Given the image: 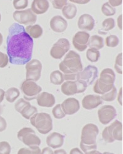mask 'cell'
Masks as SVG:
<instances>
[{
    "mask_svg": "<svg viewBox=\"0 0 123 154\" xmlns=\"http://www.w3.org/2000/svg\"><path fill=\"white\" fill-rule=\"evenodd\" d=\"M41 150L38 146H31L21 148L19 150L17 154H40Z\"/></svg>",
    "mask_w": 123,
    "mask_h": 154,
    "instance_id": "4dcf8cb0",
    "label": "cell"
},
{
    "mask_svg": "<svg viewBox=\"0 0 123 154\" xmlns=\"http://www.w3.org/2000/svg\"><path fill=\"white\" fill-rule=\"evenodd\" d=\"M30 119L31 125L34 126L40 134H47L53 129L52 118L47 113H37Z\"/></svg>",
    "mask_w": 123,
    "mask_h": 154,
    "instance_id": "5b68a950",
    "label": "cell"
},
{
    "mask_svg": "<svg viewBox=\"0 0 123 154\" xmlns=\"http://www.w3.org/2000/svg\"><path fill=\"white\" fill-rule=\"evenodd\" d=\"M103 154H115L113 153H111V152H105Z\"/></svg>",
    "mask_w": 123,
    "mask_h": 154,
    "instance_id": "9f6ffc18",
    "label": "cell"
},
{
    "mask_svg": "<svg viewBox=\"0 0 123 154\" xmlns=\"http://www.w3.org/2000/svg\"><path fill=\"white\" fill-rule=\"evenodd\" d=\"M37 113V109L36 107L32 106L30 103L26 105L20 112L21 115L27 119H30V118Z\"/></svg>",
    "mask_w": 123,
    "mask_h": 154,
    "instance_id": "4316f807",
    "label": "cell"
},
{
    "mask_svg": "<svg viewBox=\"0 0 123 154\" xmlns=\"http://www.w3.org/2000/svg\"><path fill=\"white\" fill-rule=\"evenodd\" d=\"M64 140V137L63 135L54 132L48 136L46 142L49 147L53 149H58L63 146Z\"/></svg>",
    "mask_w": 123,
    "mask_h": 154,
    "instance_id": "7402d4cb",
    "label": "cell"
},
{
    "mask_svg": "<svg viewBox=\"0 0 123 154\" xmlns=\"http://www.w3.org/2000/svg\"><path fill=\"white\" fill-rule=\"evenodd\" d=\"M13 18L19 24L30 26L34 24L37 19V15L31 9L16 11L13 13Z\"/></svg>",
    "mask_w": 123,
    "mask_h": 154,
    "instance_id": "9c48e42d",
    "label": "cell"
},
{
    "mask_svg": "<svg viewBox=\"0 0 123 154\" xmlns=\"http://www.w3.org/2000/svg\"><path fill=\"white\" fill-rule=\"evenodd\" d=\"M52 113L53 116L57 119H62L65 117L66 115L63 112V109L61 108V106L60 104H58L56 105L52 110Z\"/></svg>",
    "mask_w": 123,
    "mask_h": 154,
    "instance_id": "d590c367",
    "label": "cell"
},
{
    "mask_svg": "<svg viewBox=\"0 0 123 154\" xmlns=\"http://www.w3.org/2000/svg\"><path fill=\"white\" fill-rule=\"evenodd\" d=\"M25 29L29 35L32 38H38L43 35V29L39 24L27 26Z\"/></svg>",
    "mask_w": 123,
    "mask_h": 154,
    "instance_id": "cb8c5ba5",
    "label": "cell"
},
{
    "mask_svg": "<svg viewBox=\"0 0 123 154\" xmlns=\"http://www.w3.org/2000/svg\"><path fill=\"white\" fill-rule=\"evenodd\" d=\"M64 81L63 74L60 71H54L50 74V82L51 84L60 85H61Z\"/></svg>",
    "mask_w": 123,
    "mask_h": 154,
    "instance_id": "83f0119b",
    "label": "cell"
},
{
    "mask_svg": "<svg viewBox=\"0 0 123 154\" xmlns=\"http://www.w3.org/2000/svg\"><path fill=\"white\" fill-rule=\"evenodd\" d=\"M3 42V37L2 34L0 33V46L2 45Z\"/></svg>",
    "mask_w": 123,
    "mask_h": 154,
    "instance_id": "db71d44e",
    "label": "cell"
},
{
    "mask_svg": "<svg viewBox=\"0 0 123 154\" xmlns=\"http://www.w3.org/2000/svg\"><path fill=\"white\" fill-rule=\"evenodd\" d=\"M77 26L82 30L91 31L95 27V19L91 14H83L78 19Z\"/></svg>",
    "mask_w": 123,
    "mask_h": 154,
    "instance_id": "e0dca14e",
    "label": "cell"
},
{
    "mask_svg": "<svg viewBox=\"0 0 123 154\" xmlns=\"http://www.w3.org/2000/svg\"><path fill=\"white\" fill-rule=\"evenodd\" d=\"M87 85L84 82L75 80L67 81L61 84V92L65 95H74L76 94L84 92Z\"/></svg>",
    "mask_w": 123,
    "mask_h": 154,
    "instance_id": "52a82bcc",
    "label": "cell"
},
{
    "mask_svg": "<svg viewBox=\"0 0 123 154\" xmlns=\"http://www.w3.org/2000/svg\"><path fill=\"white\" fill-rule=\"evenodd\" d=\"M90 38V34L85 31L77 32L72 38V44L74 48L79 51H85L87 47Z\"/></svg>",
    "mask_w": 123,
    "mask_h": 154,
    "instance_id": "5bb4252c",
    "label": "cell"
},
{
    "mask_svg": "<svg viewBox=\"0 0 123 154\" xmlns=\"http://www.w3.org/2000/svg\"><path fill=\"white\" fill-rule=\"evenodd\" d=\"M98 133V128L94 124L88 123L83 127L80 147L84 152L85 153L97 149L96 140Z\"/></svg>",
    "mask_w": 123,
    "mask_h": 154,
    "instance_id": "7a4b0ae2",
    "label": "cell"
},
{
    "mask_svg": "<svg viewBox=\"0 0 123 154\" xmlns=\"http://www.w3.org/2000/svg\"><path fill=\"white\" fill-rule=\"evenodd\" d=\"M9 62V58L8 54L0 51V68H5Z\"/></svg>",
    "mask_w": 123,
    "mask_h": 154,
    "instance_id": "60d3db41",
    "label": "cell"
},
{
    "mask_svg": "<svg viewBox=\"0 0 123 154\" xmlns=\"http://www.w3.org/2000/svg\"><path fill=\"white\" fill-rule=\"evenodd\" d=\"M117 113L114 106L111 105H104L98 110V116L100 122L106 125L116 116Z\"/></svg>",
    "mask_w": 123,
    "mask_h": 154,
    "instance_id": "4fadbf2b",
    "label": "cell"
},
{
    "mask_svg": "<svg viewBox=\"0 0 123 154\" xmlns=\"http://www.w3.org/2000/svg\"><path fill=\"white\" fill-rule=\"evenodd\" d=\"M117 96V89L116 87L114 85L112 89H111L109 92L104 94L101 97L102 100L105 102H112L115 100Z\"/></svg>",
    "mask_w": 123,
    "mask_h": 154,
    "instance_id": "f546056e",
    "label": "cell"
},
{
    "mask_svg": "<svg viewBox=\"0 0 123 154\" xmlns=\"http://www.w3.org/2000/svg\"><path fill=\"white\" fill-rule=\"evenodd\" d=\"M20 89L24 94V99L27 101L37 98L42 91V87L35 82L30 80H26L22 82Z\"/></svg>",
    "mask_w": 123,
    "mask_h": 154,
    "instance_id": "ba28073f",
    "label": "cell"
},
{
    "mask_svg": "<svg viewBox=\"0 0 123 154\" xmlns=\"http://www.w3.org/2000/svg\"><path fill=\"white\" fill-rule=\"evenodd\" d=\"M20 96V91L16 87H11L8 89L5 94L6 100L9 103H13Z\"/></svg>",
    "mask_w": 123,
    "mask_h": 154,
    "instance_id": "484cf974",
    "label": "cell"
},
{
    "mask_svg": "<svg viewBox=\"0 0 123 154\" xmlns=\"http://www.w3.org/2000/svg\"><path fill=\"white\" fill-rule=\"evenodd\" d=\"M108 132L114 140H122V124L118 120H115V122L107 127Z\"/></svg>",
    "mask_w": 123,
    "mask_h": 154,
    "instance_id": "d6986e66",
    "label": "cell"
},
{
    "mask_svg": "<svg viewBox=\"0 0 123 154\" xmlns=\"http://www.w3.org/2000/svg\"><path fill=\"white\" fill-rule=\"evenodd\" d=\"M26 64V80L33 81L34 82L38 81L41 77L42 70V63L37 59H33Z\"/></svg>",
    "mask_w": 123,
    "mask_h": 154,
    "instance_id": "30bf717a",
    "label": "cell"
},
{
    "mask_svg": "<svg viewBox=\"0 0 123 154\" xmlns=\"http://www.w3.org/2000/svg\"><path fill=\"white\" fill-rule=\"evenodd\" d=\"M53 7L57 9H62V8L68 3V0H50Z\"/></svg>",
    "mask_w": 123,
    "mask_h": 154,
    "instance_id": "f35d334b",
    "label": "cell"
},
{
    "mask_svg": "<svg viewBox=\"0 0 123 154\" xmlns=\"http://www.w3.org/2000/svg\"><path fill=\"white\" fill-rule=\"evenodd\" d=\"M59 68L63 74H77L81 72L83 66L80 55L74 51H69L60 63Z\"/></svg>",
    "mask_w": 123,
    "mask_h": 154,
    "instance_id": "3957f363",
    "label": "cell"
},
{
    "mask_svg": "<svg viewBox=\"0 0 123 154\" xmlns=\"http://www.w3.org/2000/svg\"><path fill=\"white\" fill-rule=\"evenodd\" d=\"M7 128V122L6 119L0 116V132H3L6 130Z\"/></svg>",
    "mask_w": 123,
    "mask_h": 154,
    "instance_id": "7bdbcfd3",
    "label": "cell"
},
{
    "mask_svg": "<svg viewBox=\"0 0 123 154\" xmlns=\"http://www.w3.org/2000/svg\"><path fill=\"white\" fill-rule=\"evenodd\" d=\"M1 20H2V16H1V14H0V22H1Z\"/></svg>",
    "mask_w": 123,
    "mask_h": 154,
    "instance_id": "6f0895ef",
    "label": "cell"
},
{
    "mask_svg": "<svg viewBox=\"0 0 123 154\" xmlns=\"http://www.w3.org/2000/svg\"><path fill=\"white\" fill-rule=\"evenodd\" d=\"M100 57V53L99 50L90 48H88L86 52V58L87 59L92 63H96L98 61Z\"/></svg>",
    "mask_w": 123,
    "mask_h": 154,
    "instance_id": "f1b7e54d",
    "label": "cell"
},
{
    "mask_svg": "<svg viewBox=\"0 0 123 154\" xmlns=\"http://www.w3.org/2000/svg\"><path fill=\"white\" fill-rule=\"evenodd\" d=\"M103 100L100 95H88L84 97L82 101L84 108L91 110L96 108L97 106L102 104Z\"/></svg>",
    "mask_w": 123,
    "mask_h": 154,
    "instance_id": "2e32d148",
    "label": "cell"
},
{
    "mask_svg": "<svg viewBox=\"0 0 123 154\" xmlns=\"http://www.w3.org/2000/svg\"><path fill=\"white\" fill-rule=\"evenodd\" d=\"M116 75L111 68L104 69L100 74L93 87L94 92L98 94H104L109 92L114 86Z\"/></svg>",
    "mask_w": 123,
    "mask_h": 154,
    "instance_id": "277c9868",
    "label": "cell"
},
{
    "mask_svg": "<svg viewBox=\"0 0 123 154\" xmlns=\"http://www.w3.org/2000/svg\"><path fill=\"white\" fill-rule=\"evenodd\" d=\"M17 138L26 146H39L41 144L40 139L36 135L35 132L30 128H24L17 133Z\"/></svg>",
    "mask_w": 123,
    "mask_h": 154,
    "instance_id": "8992f818",
    "label": "cell"
},
{
    "mask_svg": "<svg viewBox=\"0 0 123 154\" xmlns=\"http://www.w3.org/2000/svg\"><path fill=\"white\" fill-rule=\"evenodd\" d=\"M118 100L119 103H120V105L121 106H122V87L120 88L119 93L118 96Z\"/></svg>",
    "mask_w": 123,
    "mask_h": 154,
    "instance_id": "c3c4849f",
    "label": "cell"
},
{
    "mask_svg": "<svg viewBox=\"0 0 123 154\" xmlns=\"http://www.w3.org/2000/svg\"><path fill=\"white\" fill-rule=\"evenodd\" d=\"M37 103L40 106L50 108L55 103V98L53 94L43 92L37 96Z\"/></svg>",
    "mask_w": 123,
    "mask_h": 154,
    "instance_id": "ffe728a7",
    "label": "cell"
},
{
    "mask_svg": "<svg viewBox=\"0 0 123 154\" xmlns=\"http://www.w3.org/2000/svg\"><path fill=\"white\" fill-rule=\"evenodd\" d=\"M69 154H84V153L79 149L74 148L71 150Z\"/></svg>",
    "mask_w": 123,
    "mask_h": 154,
    "instance_id": "681fc988",
    "label": "cell"
},
{
    "mask_svg": "<svg viewBox=\"0 0 123 154\" xmlns=\"http://www.w3.org/2000/svg\"><path fill=\"white\" fill-rule=\"evenodd\" d=\"M70 49L69 41L65 38H60L50 50L51 57L56 60H60L69 51Z\"/></svg>",
    "mask_w": 123,
    "mask_h": 154,
    "instance_id": "8fae6325",
    "label": "cell"
},
{
    "mask_svg": "<svg viewBox=\"0 0 123 154\" xmlns=\"http://www.w3.org/2000/svg\"><path fill=\"white\" fill-rule=\"evenodd\" d=\"M3 112V108L1 105H0V115H1Z\"/></svg>",
    "mask_w": 123,
    "mask_h": 154,
    "instance_id": "11a10c76",
    "label": "cell"
},
{
    "mask_svg": "<svg viewBox=\"0 0 123 154\" xmlns=\"http://www.w3.org/2000/svg\"><path fill=\"white\" fill-rule=\"evenodd\" d=\"M98 68L92 65H88L81 72L77 74L76 80L84 82L88 86L91 85L97 78Z\"/></svg>",
    "mask_w": 123,
    "mask_h": 154,
    "instance_id": "7c38bea8",
    "label": "cell"
},
{
    "mask_svg": "<svg viewBox=\"0 0 123 154\" xmlns=\"http://www.w3.org/2000/svg\"><path fill=\"white\" fill-rule=\"evenodd\" d=\"M102 26L103 28V30L105 32L109 31L112 30L115 27V21L113 18H107L105 19L102 23Z\"/></svg>",
    "mask_w": 123,
    "mask_h": 154,
    "instance_id": "836d02e7",
    "label": "cell"
},
{
    "mask_svg": "<svg viewBox=\"0 0 123 154\" xmlns=\"http://www.w3.org/2000/svg\"><path fill=\"white\" fill-rule=\"evenodd\" d=\"M117 24L118 28L122 30V14H121L118 16L117 19Z\"/></svg>",
    "mask_w": 123,
    "mask_h": 154,
    "instance_id": "bcb514c9",
    "label": "cell"
},
{
    "mask_svg": "<svg viewBox=\"0 0 123 154\" xmlns=\"http://www.w3.org/2000/svg\"><path fill=\"white\" fill-rule=\"evenodd\" d=\"M69 2L78 5H85L91 2V0H69Z\"/></svg>",
    "mask_w": 123,
    "mask_h": 154,
    "instance_id": "f6af8a7d",
    "label": "cell"
},
{
    "mask_svg": "<svg viewBox=\"0 0 123 154\" xmlns=\"http://www.w3.org/2000/svg\"><path fill=\"white\" fill-rule=\"evenodd\" d=\"M54 154H67L66 152L64 149H59L54 152Z\"/></svg>",
    "mask_w": 123,
    "mask_h": 154,
    "instance_id": "816d5d0a",
    "label": "cell"
},
{
    "mask_svg": "<svg viewBox=\"0 0 123 154\" xmlns=\"http://www.w3.org/2000/svg\"><path fill=\"white\" fill-rule=\"evenodd\" d=\"M33 40L26 31L25 27L13 23L8 29L6 51L11 64L24 65L32 60Z\"/></svg>",
    "mask_w": 123,
    "mask_h": 154,
    "instance_id": "6da1fadb",
    "label": "cell"
},
{
    "mask_svg": "<svg viewBox=\"0 0 123 154\" xmlns=\"http://www.w3.org/2000/svg\"><path fill=\"white\" fill-rule=\"evenodd\" d=\"M102 12L105 16H112L116 14V9L106 2L102 6Z\"/></svg>",
    "mask_w": 123,
    "mask_h": 154,
    "instance_id": "d6a6232c",
    "label": "cell"
},
{
    "mask_svg": "<svg viewBox=\"0 0 123 154\" xmlns=\"http://www.w3.org/2000/svg\"><path fill=\"white\" fill-rule=\"evenodd\" d=\"M13 6L17 11L19 9H24L28 6V0H14Z\"/></svg>",
    "mask_w": 123,
    "mask_h": 154,
    "instance_id": "8d00e7d4",
    "label": "cell"
},
{
    "mask_svg": "<svg viewBox=\"0 0 123 154\" xmlns=\"http://www.w3.org/2000/svg\"><path fill=\"white\" fill-rule=\"evenodd\" d=\"M5 94V92L3 89H0V103H1L4 100Z\"/></svg>",
    "mask_w": 123,
    "mask_h": 154,
    "instance_id": "f907efd6",
    "label": "cell"
},
{
    "mask_svg": "<svg viewBox=\"0 0 123 154\" xmlns=\"http://www.w3.org/2000/svg\"><path fill=\"white\" fill-rule=\"evenodd\" d=\"M88 46L89 48H95L98 50L102 49L104 47L103 38L97 35H92L90 38L88 43Z\"/></svg>",
    "mask_w": 123,
    "mask_h": 154,
    "instance_id": "d4e9b609",
    "label": "cell"
},
{
    "mask_svg": "<svg viewBox=\"0 0 123 154\" xmlns=\"http://www.w3.org/2000/svg\"><path fill=\"white\" fill-rule=\"evenodd\" d=\"M77 12V9L75 5L72 3H67L62 8V14L67 19H74Z\"/></svg>",
    "mask_w": 123,
    "mask_h": 154,
    "instance_id": "603a6c76",
    "label": "cell"
},
{
    "mask_svg": "<svg viewBox=\"0 0 123 154\" xmlns=\"http://www.w3.org/2000/svg\"><path fill=\"white\" fill-rule=\"evenodd\" d=\"M102 137L105 142H106V143H113L115 142V140L110 137L108 132L107 127H106L102 132Z\"/></svg>",
    "mask_w": 123,
    "mask_h": 154,
    "instance_id": "b9f144b4",
    "label": "cell"
},
{
    "mask_svg": "<svg viewBox=\"0 0 123 154\" xmlns=\"http://www.w3.org/2000/svg\"><path fill=\"white\" fill-rule=\"evenodd\" d=\"M50 8L48 0H33L31 5V10L36 15L43 14L47 12Z\"/></svg>",
    "mask_w": 123,
    "mask_h": 154,
    "instance_id": "44dd1931",
    "label": "cell"
},
{
    "mask_svg": "<svg viewBox=\"0 0 123 154\" xmlns=\"http://www.w3.org/2000/svg\"><path fill=\"white\" fill-rule=\"evenodd\" d=\"M11 150V146L8 142H0V154H10Z\"/></svg>",
    "mask_w": 123,
    "mask_h": 154,
    "instance_id": "74e56055",
    "label": "cell"
},
{
    "mask_svg": "<svg viewBox=\"0 0 123 154\" xmlns=\"http://www.w3.org/2000/svg\"><path fill=\"white\" fill-rule=\"evenodd\" d=\"M85 154H102V153L101 152H100L99 151L94 150H91V151L85 152Z\"/></svg>",
    "mask_w": 123,
    "mask_h": 154,
    "instance_id": "f5cc1de1",
    "label": "cell"
},
{
    "mask_svg": "<svg viewBox=\"0 0 123 154\" xmlns=\"http://www.w3.org/2000/svg\"><path fill=\"white\" fill-rule=\"evenodd\" d=\"M119 43V38L115 35H110L105 39V44L106 47L109 48L116 47Z\"/></svg>",
    "mask_w": 123,
    "mask_h": 154,
    "instance_id": "1f68e13d",
    "label": "cell"
},
{
    "mask_svg": "<svg viewBox=\"0 0 123 154\" xmlns=\"http://www.w3.org/2000/svg\"><path fill=\"white\" fill-rule=\"evenodd\" d=\"M65 115H72L77 113L80 109L79 102L74 98H67L61 105Z\"/></svg>",
    "mask_w": 123,
    "mask_h": 154,
    "instance_id": "9a60e30c",
    "label": "cell"
},
{
    "mask_svg": "<svg viewBox=\"0 0 123 154\" xmlns=\"http://www.w3.org/2000/svg\"><path fill=\"white\" fill-rule=\"evenodd\" d=\"M115 69L118 74H122V53H119L116 58Z\"/></svg>",
    "mask_w": 123,
    "mask_h": 154,
    "instance_id": "e575fe53",
    "label": "cell"
},
{
    "mask_svg": "<svg viewBox=\"0 0 123 154\" xmlns=\"http://www.w3.org/2000/svg\"><path fill=\"white\" fill-rule=\"evenodd\" d=\"M50 26L53 31L57 33H62L68 28V24L62 16H54L50 20Z\"/></svg>",
    "mask_w": 123,
    "mask_h": 154,
    "instance_id": "ac0fdd59",
    "label": "cell"
},
{
    "mask_svg": "<svg viewBox=\"0 0 123 154\" xmlns=\"http://www.w3.org/2000/svg\"><path fill=\"white\" fill-rule=\"evenodd\" d=\"M28 103H29V102L27 100H25L24 98H20L16 102V103L14 105L15 109L17 112L20 113L22 108H23Z\"/></svg>",
    "mask_w": 123,
    "mask_h": 154,
    "instance_id": "ab89813d",
    "label": "cell"
},
{
    "mask_svg": "<svg viewBox=\"0 0 123 154\" xmlns=\"http://www.w3.org/2000/svg\"><path fill=\"white\" fill-rule=\"evenodd\" d=\"M40 154H54V152L51 148L45 147L42 150Z\"/></svg>",
    "mask_w": 123,
    "mask_h": 154,
    "instance_id": "7dc6e473",
    "label": "cell"
},
{
    "mask_svg": "<svg viewBox=\"0 0 123 154\" xmlns=\"http://www.w3.org/2000/svg\"><path fill=\"white\" fill-rule=\"evenodd\" d=\"M108 3L113 7H118L122 5V0H109Z\"/></svg>",
    "mask_w": 123,
    "mask_h": 154,
    "instance_id": "ee69618b",
    "label": "cell"
}]
</instances>
